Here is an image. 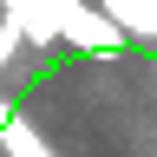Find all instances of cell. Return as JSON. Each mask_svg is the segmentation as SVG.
<instances>
[{
    "instance_id": "1",
    "label": "cell",
    "mask_w": 157,
    "mask_h": 157,
    "mask_svg": "<svg viewBox=\"0 0 157 157\" xmlns=\"http://www.w3.org/2000/svg\"><path fill=\"white\" fill-rule=\"evenodd\" d=\"M52 20H59V46L98 52V59L124 46V26H118L105 7H85V0H52Z\"/></svg>"
},
{
    "instance_id": "4",
    "label": "cell",
    "mask_w": 157,
    "mask_h": 157,
    "mask_svg": "<svg viewBox=\"0 0 157 157\" xmlns=\"http://www.w3.org/2000/svg\"><path fill=\"white\" fill-rule=\"evenodd\" d=\"M26 46V26H20V13H0V66Z\"/></svg>"
},
{
    "instance_id": "3",
    "label": "cell",
    "mask_w": 157,
    "mask_h": 157,
    "mask_svg": "<svg viewBox=\"0 0 157 157\" xmlns=\"http://www.w3.org/2000/svg\"><path fill=\"white\" fill-rule=\"evenodd\" d=\"M0 151H7V157H59L26 118H7V124H0Z\"/></svg>"
},
{
    "instance_id": "2",
    "label": "cell",
    "mask_w": 157,
    "mask_h": 157,
    "mask_svg": "<svg viewBox=\"0 0 157 157\" xmlns=\"http://www.w3.org/2000/svg\"><path fill=\"white\" fill-rule=\"evenodd\" d=\"M124 33H144V39H157V0H98Z\"/></svg>"
}]
</instances>
